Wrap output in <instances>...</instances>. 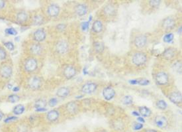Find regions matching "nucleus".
I'll return each mask as SVG.
<instances>
[{"label":"nucleus","instance_id":"f8f14e48","mask_svg":"<svg viewBox=\"0 0 182 132\" xmlns=\"http://www.w3.org/2000/svg\"><path fill=\"white\" fill-rule=\"evenodd\" d=\"M169 99L172 103L175 104H181L182 101L181 94L179 92H173L169 94Z\"/></svg>","mask_w":182,"mask_h":132},{"label":"nucleus","instance_id":"6e6552de","mask_svg":"<svg viewBox=\"0 0 182 132\" xmlns=\"http://www.w3.org/2000/svg\"><path fill=\"white\" fill-rule=\"evenodd\" d=\"M47 34L43 29H39L36 30L33 34V39H34L37 42H42L46 39Z\"/></svg>","mask_w":182,"mask_h":132},{"label":"nucleus","instance_id":"a18cd8bd","mask_svg":"<svg viewBox=\"0 0 182 132\" xmlns=\"http://www.w3.org/2000/svg\"><path fill=\"white\" fill-rule=\"evenodd\" d=\"M137 121H138V122L141 123H144V122H145V120H144V119L143 118V117H140V116L138 117Z\"/></svg>","mask_w":182,"mask_h":132},{"label":"nucleus","instance_id":"37998d69","mask_svg":"<svg viewBox=\"0 0 182 132\" xmlns=\"http://www.w3.org/2000/svg\"><path fill=\"white\" fill-rule=\"evenodd\" d=\"M6 58V52L2 48L0 47V60H3Z\"/></svg>","mask_w":182,"mask_h":132},{"label":"nucleus","instance_id":"473e14b6","mask_svg":"<svg viewBox=\"0 0 182 132\" xmlns=\"http://www.w3.org/2000/svg\"><path fill=\"white\" fill-rule=\"evenodd\" d=\"M173 38H174V35L173 33H168L164 35L163 41L166 43H170L173 41Z\"/></svg>","mask_w":182,"mask_h":132},{"label":"nucleus","instance_id":"a211bd4d","mask_svg":"<svg viewBox=\"0 0 182 132\" xmlns=\"http://www.w3.org/2000/svg\"><path fill=\"white\" fill-rule=\"evenodd\" d=\"M0 75L3 78H9L12 75V68L9 66H4L0 69Z\"/></svg>","mask_w":182,"mask_h":132},{"label":"nucleus","instance_id":"ea45409f","mask_svg":"<svg viewBox=\"0 0 182 132\" xmlns=\"http://www.w3.org/2000/svg\"><path fill=\"white\" fill-rule=\"evenodd\" d=\"M48 104L49 106L55 107L58 104V100L56 98H52L51 99H50L48 102Z\"/></svg>","mask_w":182,"mask_h":132},{"label":"nucleus","instance_id":"e433bc0d","mask_svg":"<svg viewBox=\"0 0 182 132\" xmlns=\"http://www.w3.org/2000/svg\"><path fill=\"white\" fill-rule=\"evenodd\" d=\"M144 127L143 123H139V122H135L132 124V129L135 131H139L141 129H142V127Z\"/></svg>","mask_w":182,"mask_h":132},{"label":"nucleus","instance_id":"f3484780","mask_svg":"<svg viewBox=\"0 0 182 132\" xmlns=\"http://www.w3.org/2000/svg\"><path fill=\"white\" fill-rule=\"evenodd\" d=\"M129 84L132 85H140L147 86L150 84V80L145 79V78H140V79H132L129 80Z\"/></svg>","mask_w":182,"mask_h":132},{"label":"nucleus","instance_id":"c03bdc74","mask_svg":"<svg viewBox=\"0 0 182 132\" xmlns=\"http://www.w3.org/2000/svg\"><path fill=\"white\" fill-rule=\"evenodd\" d=\"M17 118L15 117V116H11V117H8L5 120H4V122L6 123H10L11 122H14L15 120H17Z\"/></svg>","mask_w":182,"mask_h":132},{"label":"nucleus","instance_id":"f257e3e1","mask_svg":"<svg viewBox=\"0 0 182 132\" xmlns=\"http://www.w3.org/2000/svg\"><path fill=\"white\" fill-rule=\"evenodd\" d=\"M147 61V56L146 54L141 52H136L132 57V62L135 66L140 67L145 64Z\"/></svg>","mask_w":182,"mask_h":132},{"label":"nucleus","instance_id":"bb28decb","mask_svg":"<svg viewBox=\"0 0 182 132\" xmlns=\"http://www.w3.org/2000/svg\"><path fill=\"white\" fill-rule=\"evenodd\" d=\"M46 105H47L46 101L44 100H43V99H39V100H37L35 104V110L38 109H41V108H44L45 107H46Z\"/></svg>","mask_w":182,"mask_h":132},{"label":"nucleus","instance_id":"cd10ccee","mask_svg":"<svg viewBox=\"0 0 182 132\" xmlns=\"http://www.w3.org/2000/svg\"><path fill=\"white\" fill-rule=\"evenodd\" d=\"M25 106L23 105L18 104L14 108L13 113L15 115H21L23 114V112H25Z\"/></svg>","mask_w":182,"mask_h":132},{"label":"nucleus","instance_id":"b1692460","mask_svg":"<svg viewBox=\"0 0 182 132\" xmlns=\"http://www.w3.org/2000/svg\"><path fill=\"white\" fill-rule=\"evenodd\" d=\"M42 47L40 46L39 44H33L30 48V51L31 53L35 55H40L41 52H42Z\"/></svg>","mask_w":182,"mask_h":132},{"label":"nucleus","instance_id":"2f4dec72","mask_svg":"<svg viewBox=\"0 0 182 132\" xmlns=\"http://www.w3.org/2000/svg\"><path fill=\"white\" fill-rule=\"evenodd\" d=\"M93 47H94L95 51H96L97 52H101L103 50H104V45L101 42H99V41H97V42L94 43Z\"/></svg>","mask_w":182,"mask_h":132},{"label":"nucleus","instance_id":"1a4fd4ad","mask_svg":"<svg viewBox=\"0 0 182 132\" xmlns=\"http://www.w3.org/2000/svg\"><path fill=\"white\" fill-rule=\"evenodd\" d=\"M47 13L52 17H56L60 13V7L55 3H52L48 7Z\"/></svg>","mask_w":182,"mask_h":132},{"label":"nucleus","instance_id":"5fc2aeb1","mask_svg":"<svg viewBox=\"0 0 182 132\" xmlns=\"http://www.w3.org/2000/svg\"><path fill=\"white\" fill-rule=\"evenodd\" d=\"M102 132H107V131H102Z\"/></svg>","mask_w":182,"mask_h":132},{"label":"nucleus","instance_id":"f704fd0d","mask_svg":"<svg viewBox=\"0 0 182 132\" xmlns=\"http://www.w3.org/2000/svg\"><path fill=\"white\" fill-rule=\"evenodd\" d=\"M90 17L91 18H89V20L88 21H84L81 24L82 29L84 31H86L88 30L89 27V21H91V20H92V16H91Z\"/></svg>","mask_w":182,"mask_h":132},{"label":"nucleus","instance_id":"423d86ee","mask_svg":"<svg viewBox=\"0 0 182 132\" xmlns=\"http://www.w3.org/2000/svg\"><path fill=\"white\" fill-rule=\"evenodd\" d=\"M154 123L159 128H165L168 125V122L166 118L163 115H157L154 118Z\"/></svg>","mask_w":182,"mask_h":132},{"label":"nucleus","instance_id":"dca6fc26","mask_svg":"<svg viewBox=\"0 0 182 132\" xmlns=\"http://www.w3.org/2000/svg\"><path fill=\"white\" fill-rule=\"evenodd\" d=\"M59 112L56 110H52L48 112L47 118L49 122H54L56 121L59 118Z\"/></svg>","mask_w":182,"mask_h":132},{"label":"nucleus","instance_id":"f03ea898","mask_svg":"<svg viewBox=\"0 0 182 132\" xmlns=\"http://www.w3.org/2000/svg\"><path fill=\"white\" fill-rule=\"evenodd\" d=\"M155 81L156 84L160 86H163L168 84L169 82V76L168 74L164 72H160L155 76Z\"/></svg>","mask_w":182,"mask_h":132},{"label":"nucleus","instance_id":"39448f33","mask_svg":"<svg viewBox=\"0 0 182 132\" xmlns=\"http://www.w3.org/2000/svg\"><path fill=\"white\" fill-rule=\"evenodd\" d=\"M42 85V80L38 76H33L28 81V86L32 90H38Z\"/></svg>","mask_w":182,"mask_h":132},{"label":"nucleus","instance_id":"a19ab883","mask_svg":"<svg viewBox=\"0 0 182 132\" xmlns=\"http://www.w3.org/2000/svg\"><path fill=\"white\" fill-rule=\"evenodd\" d=\"M4 45H5L7 49H9V51H13V50H14V49H15L14 45H13V43L10 42V41H8V42L5 43V44H4Z\"/></svg>","mask_w":182,"mask_h":132},{"label":"nucleus","instance_id":"20e7f679","mask_svg":"<svg viewBox=\"0 0 182 132\" xmlns=\"http://www.w3.org/2000/svg\"><path fill=\"white\" fill-rule=\"evenodd\" d=\"M38 67V63L36 59L30 58V59H27L25 63V69L27 72H33Z\"/></svg>","mask_w":182,"mask_h":132},{"label":"nucleus","instance_id":"8fccbe9b","mask_svg":"<svg viewBox=\"0 0 182 132\" xmlns=\"http://www.w3.org/2000/svg\"><path fill=\"white\" fill-rule=\"evenodd\" d=\"M19 90V88L18 86H15V87L13 88V92H18Z\"/></svg>","mask_w":182,"mask_h":132},{"label":"nucleus","instance_id":"3c124183","mask_svg":"<svg viewBox=\"0 0 182 132\" xmlns=\"http://www.w3.org/2000/svg\"><path fill=\"white\" fill-rule=\"evenodd\" d=\"M145 132H158V131L154 130H146Z\"/></svg>","mask_w":182,"mask_h":132},{"label":"nucleus","instance_id":"ddd939ff","mask_svg":"<svg viewBox=\"0 0 182 132\" xmlns=\"http://www.w3.org/2000/svg\"><path fill=\"white\" fill-rule=\"evenodd\" d=\"M76 75V68L72 66H68L64 70V76L67 79H71Z\"/></svg>","mask_w":182,"mask_h":132},{"label":"nucleus","instance_id":"393cba45","mask_svg":"<svg viewBox=\"0 0 182 132\" xmlns=\"http://www.w3.org/2000/svg\"><path fill=\"white\" fill-rule=\"evenodd\" d=\"M139 114L142 117H149L152 114L151 110L146 106H140L139 107Z\"/></svg>","mask_w":182,"mask_h":132},{"label":"nucleus","instance_id":"5701e85b","mask_svg":"<svg viewBox=\"0 0 182 132\" xmlns=\"http://www.w3.org/2000/svg\"><path fill=\"white\" fill-rule=\"evenodd\" d=\"M92 29L93 32L96 33H99L102 31L103 30V23L101 21L97 20L93 23L92 25Z\"/></svg>","mask_w":182,"mask_h":132},{"label":"nucleus","instance_id":"2eb2a0df","mask_svg":"<svg viewBox=\"0 0 182 132\" xmlns=\"http://www.w3.org/2000/svg\"><path fill=\"white\" fill-rule=\"evenodd\" d=\"M176 55V50L175 49L173 48H168L165 49V50L162 53V56L164 58V59L169 60L172 59V58Z\"/></svg>","mask_w":182,"mask_h":132},{"label":"nucleus","instance_id":"72a5a7b5","mask_svg":"<svg viewBox=\"0 0 182 132\" xmlns=\"http://www.w3.org/2000/svg\"><path fill=\"white\" fill-rule=\"evenodd\" d=\"M173 69L174 70V71L177 72L178 73H181V63L180 62H176L172 66Z\"/></svg>","mask_w":182,"mask_h":132},{"label":"nucleus","instance_id":"aec40b11","mask_svg":"<svg viewBox=\"0 0 182 132\" xmlns=\"http://www.w3.org/2000/svg\"><path fill=\"white\" fill-rule=\"evenodd\" d=\"M66 110L70 114L76 113L78 110V106L75 102H70L66 104Z\"/></svg>","mask_w":182,"mask_h":132},{"label":"nucleus","instance_id":"c85d7f7f","mask_svg":"<svg viewBox=\"0 0 182 132\" xmlns=\"http://www.w3.org/2000/svg\"><path fill=\"white\" fill-rule=\"evenodd\" d=\"M156 106L158 109L161 110H164L167 108L168 104L164 100H159L158 101H157Z\"/></svg>","mask_w":182,"mask_h":132},{"label":"nucleus","instance_id":"0eeeda50","mask_svg":"<svg viewBox=\"0 0 182 132\" xmlns=\"http://www.w3.org/2000/svg\"><path fill=\"white\" fill-rule=\"evenodd\" d=\"M115 90L111 86H107L103 90V96L106 100H111L115 96Z\"/></svg>","mask_w":182,"mask_h":132},{"label":"nucleus","instance_id":"49530a36","mask_svg":"<svg viewBox=\"0 0 182 132\" xmlns=\"http://www.w3.org/2000/svg\"><path fill=\"white\" fill-rule=\"evenodd\" d=\"M4 6H5V2L3 1V0H0V10L3 8Z\"/></svg>","mask_w":182,"mask_h":132},{"label":"nucleus","instance_id":"4c0bfd02","mask_svg":"<svg viewBox=\"0 0 182 132\" xmlns=\"http://www.w3.org/2000/svg\"><path fill=\"white\" fill-rule=\"evenodd\" d=\"M5 32L7 35H16L17 34V32L13 27H10V28H7L5 30Z\"/></svg>","mask_w":182,"mask_h":132},{"label":"nucleus","instance_id":"58836bf2","mask_svg":"<svg viewBox=\"0 0 182 132\" xmlns=\"http://www.w3.org/2000/svg\"><path fill=\"white\" fill-rule=\"evenodd\" d=\"M161 1L159 0H151V1H149V5H150L152 7H157L160 5Z\"/></svg>","mask_w":182,"mask_h":132},{"label":"nucleus","instance_id":"6ab92c4d","mask_svg":"<svg viewBox=\"0 0 182 132\" xmlns=\"http://www.w3.org/2000/svg\"><path fill=\"white\" fill-rule=\"evenodd\" d=\"M175 20L172 17L165 18L163 21V27L165 29H170L175 26Z\"/></svg>","mask_w":182,"mask_h":132},{"label":"nucleus","instance_id":"4be33fe9","mask_svg":"<svg viewBox=\"0 0 182 132\" xmlns=\"http://www.w3.org/2000/svg\"><path fill=\"white\" fill-rule=\"evenodd\" d=\"M70 94V89L67 87H62L57 90L56 95L60 98H65Z\"/></svg>","mask_w":182,"mask_h":132},{"label":"nucleus","instance_id":"09e8293b","mask_svg":"<svg viewBox=\"0 0 182 132\" xmlns=\"http://www.w3.org/2000/svg\"><path fill=\"white\" fill-rule=\"evenodd\" d=\"M132 115H135V116H137V117L140 116V114H139V112H136V111H134V112H132Z\"/></svg>","mask_w":182,"mask_h":132},{"label":"nucleus","instance_id":"c9c22d12","mask_svg":"<svg viewBox=\"0 0 182 132\" xmlns=\"http://www.w3.org/2000/svg\"><path fill=\"white\" fill-rule=\"evenodd\" d=\"M19 96L18 95H16V94H12L10 95V96L8 97V100H9V102H11V103H15L17 102H18L19 100Z\"/></svg>","mask_w":182,"mask_h":132},{"label":"nucleus","instance_id":"7c9ffc66","mask_svg":"<svg viewBox=\"0 0 182 132\" xmlns=\"http://www.w3.org/2000/svg\"><path fill=\"white\" fill-rule=\"evenodd\" d=\"M44 22V18L42 15H36L33 18V23L35 25H40Z\"/></svg>","mask_w":182,"mask_h":132},{"label":"nucleus","instance_id":"9d476101","mask_svg":"<svg viewBox=\"0 0 182 132\" xmlns=\"http://www.w3.org/2000/svg\"><path fill=\"white\" fill-rule=\"evenodd\" d=\"M147 43V37L145 35H140L136 37L134 43L135 46L138 48H142L146 45Z\"/></svg>","mask_w":182,"mask_h":132},{"label":"nucleus","instance_id":"c756f323","mask_svg":"<svg viewBox=\"0 0 182 132\" xmlns=\"http://www.w3.org/2000/svg\"><path fill=\"white\" fill-rule=\"evenodd\" d=\"M122 102L123 104L127 106L131 105L133 103V98L130 96V95H127V96H125L123 98Z\"/></svg>","mask_w":182,"mask_h":132},{"label":"nucleus","instance_id":"603ef678","mask_svg":"<svg viewBox=\"0 0 182 132\" xmlns=\"http://www.w3.org/2000/svg\"><path fill=\"white\" fill-rule=\"evenodd\" d=\"M3 117V114L1 112V111H0V120H2Z\"/></svg>","mask_w":182,"mask_h":132},{"label":"nucleus","instance_id":"412c9836","mask_svg":"<svg viewBox=\"0 0 182 132\" xmlns=\"http://www.w3.org/2000/svg\"><path fill=\"white\" fill-rule=\"evenodd\" d=\"M103 12H104V14L106 15H113L116 12L115 7L114 6L111 5V4H108V5L105 6V7L103 8Z\"/></svg>","mask_w":182,"mask_h":132},{"label":"nucleus","instance_id":"7ed1b4c3","mask_svg":"<svg viewBox=\"0 0 182 132\" xmlns=\"http://www.w3.org/2000/svg\"><path fill=\"white\" fill-rule=\"evenodd\" d=\"M97 85L95 82H87L82 86L81 91L85 94H90L93 93L97 90Z\"/></svg>","mask_w":182,"mask_h":132},{"label":"nucleus","instance_id":"79ce46f5","mask_svg":"<svg viewBox=\"0 0 182 132\" xmlns=\"http://www.w3.org/2000/svg\"><path fill=\"white\" fill-rule=\"evenodd\" d=\"M66 28V25L65 24H63V23H60V24H59L58 25L56 26V29L57 30L59 31H64Z\"/></svg>","mask_w":182,"mask_h":132},{"label":"nucleus","instance_id":"a878e982","mask_svg":"<svg viewBox=\"0 0 182 132\" xmlns=\"http://www.w3.org/2000/svg\"><path fill=\"white\" fill-rule=\"evenodd\" d=\"M28 19V15L26 14L25 12L22 11L19 12L17 15V20L19 23H24Z\"/></svg>","mask_w":182,"mask_h":132},{"label":"nucleus","instance_id":"864d4df0","mask_svg":"<svg viewBox=\"0 0 182 132\" xmlns=\"http://www.w3.org/2000/svg\"><path fill=\"white\" fill-rule=\"evenodd\" d=\"M181 27H180L178 29V33L181 34Z\"/></svg>","mask_w":182,"mask_h":132},{"label":"nucleus","instance_id":"4468645a","mask_svg":"<svg viewBox=\"0 0 182 132\" xmlns=\"http://www.w3.org/2000/svg\"><path fill=\"white\" fill-rule=\"evenodd\" d=\"M75 12L78 16H84L88 13V7L84 3H80L75 7Z\"/></svg>","mask_w":182,"mask_h":132},{"label":"nucleus","instance_id":"9b49d317","mask_svg":"<svg viewBox=\"0 0 182 132\" xmlns=\"http://www.w3.org/2000/svg\"><path fill=\"white\" fill-rule=\"evenodd\" d=\"M56 49L60 54H64L68 50V44L65 41H60L56 44Z\"/></svg>","mask_w":182,"mask_h":132},{"label":"nucleus","instance_id":"de8ad7c7","mask_svg":"<svg viewBox=\"0 0 182 132\" xmlns=\"http://www.w3.org/2000/svg\"><path fill=\"white\" fill-rule=\"evenodd\" d=\"M47 110L46 108H41V109H38V110H36V112H46Z\"/></svg>","mask_w":182,"mask_h":132}]
</instances>
